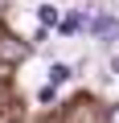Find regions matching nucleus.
<instances>
[{
  "instance_id": "nucleus-1",
  "label": "nucleus",
  "mask_w": 119,
  "mask_h": 123,
  "mask_svg": "<svg viewBox=\"0 0 119 123\" xmlns=\"http://www.w3.org/2000/svg\"><path fill=\"white\" fill-rule=\"evenodd\" d=\"M25 57H29V41H21L13 33H0V62L4 66H21Z\"/></svg>"
},
{
  "instance_id": "nucleus-2",
  "label": "nucleus",
  "mask_w": 119,
  "mask_h": 123,
  "mask_svg": "<svg viewBox=\"0 0 119 123\" xmlns=\"http://www.w3.org/2000/svg\"><path fill=\"white\" fill-rule=\"evenodd\" d=\"M90 33L103 41V45H111V41H119V17H107V12H99L94 21H90Z\"/></svg>"
},
{
  "instance_id": "nucleus-3",
  "label": "nucleus",
  "mask_w": 119,
  "mask_h": 123,
  "mask_svg": "<svg viewBox=\"0 0 119 123\" xmlns=\"http://www.w3.org/2000/svg\"><path fill=\"white\" fill-rule=\"evenodd\" d=\"M57 29H62L66 37H74V33L82 29V12H70V17H62V25H57Z\"/></svg>"
},
{
  "instance_id": "nucleus-4",
  "label": "nucleus",
  "mask_w": 119,
  "mask_h": 123,
  "mask_svg": "<svg viewBox=\"0 0 119 123\" xmlns=\"http://www.w3.org/2000/svg\"><path fill=\"white\" fill-rule=\"evenodd\" d=\"M70 78H74V70H70V66H62V62L49 70V82H53V86H62V82H70Z\"/></svg>"
},
{
  "instance_id": "nucleus-5",
  "label": "nucleus",
  "mask_w": 119,
  "mask_h": 123,
  "mask_svg": "<svg viewBox=\"0 0 119 123\" xmlns=\"http://www.w3.org/2000/svg\"><path fill=\"white\" fill-rule=\"evenodd\" d=\"M53 25H62V17H57L53 4H45V8H41V29H53Z\"/></svg>"
},
{
  "instance_id": "nucleus-6",
  "label": "nucleus",
  "mask_w": 119,
  "mask_h": 123,
  "mask_svg": "<svg viewBox=\"0 0 119 123\" xmlns=\"http://www.w3.org/2000/svg\"><path fill=\"white\" fill-rule=\"evenodd\" d=\"M107 123H119V103H115V107L107 111Z\"/></svg>"
}]
</instances>
